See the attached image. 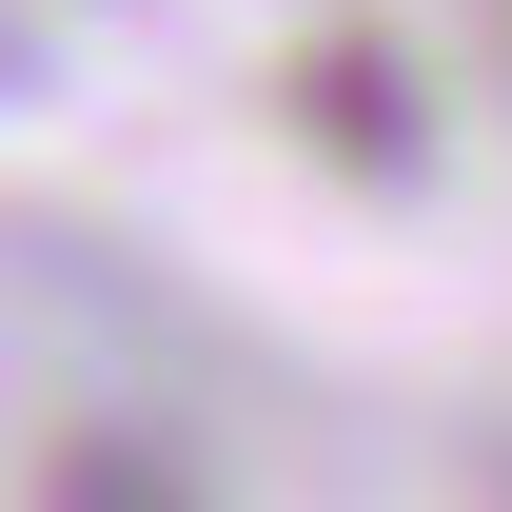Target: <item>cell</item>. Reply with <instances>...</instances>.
<instances>
[{
    "instance_id": "1",
    "label": "cell",
    "mask_w": 512,
    "mask_h": 512,
    "mask_svg": "<svg viewBox=\"0 0 512 512\" xmlns=\"http://www.w3.org/2000/svg\"><path fill=\"white\" fill-rule=\"evenodd\" d=\"M99 512H178V493H99Z\"/></svg>"
}]
</instances>
